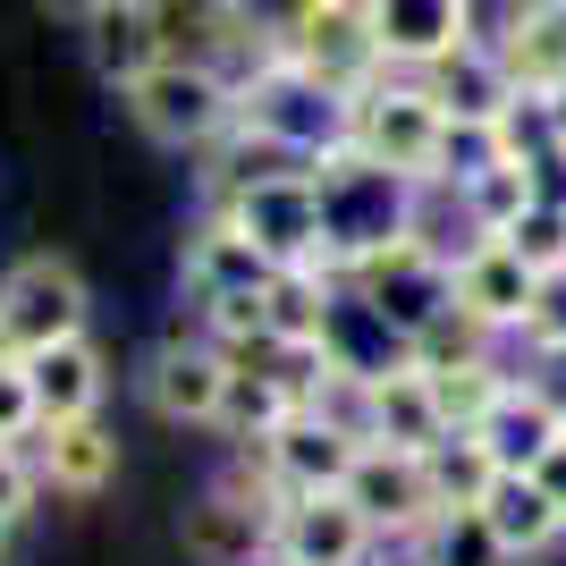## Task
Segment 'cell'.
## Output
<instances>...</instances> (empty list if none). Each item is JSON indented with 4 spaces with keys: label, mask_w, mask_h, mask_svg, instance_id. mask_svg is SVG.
I'll list each match as a JSON object with an SVG mask.
<instances>
[{
    "label": "cell",
    "mask_w": 566,
    "mask_h": 566,
    "mask_svg": "<svg viewBox=\"0 0 566 566\" xmlns=\"http://www.w3.org/2000/svg\"><path fill=\"white\" fill-rule=\"evenodd\" d=\"M85 51H94V69L111 76V85L144 76L153 60H161V34H153V9H144V0H102L94 18H85Z\"/></svg>",
    "instance_id": "27"
},
{
    "label": "cell",
    "mask_w": 566,
    "mask_h": 566,
    "mask_svg": "<svg viewBox=\"0 0 566 566\" xmlns=\"http://www.w3.org/2000/svg\"><path fill=\"white\" fill-rule=\"evenodd\" d=\"M524 347L533 355H566V271H549L542 287H533V313H524Z\"/></svg>",
    "instance_id": "34"
},
{
    "label": "cell",
    "mask_w": 566,
    "mask_h": 566,
    "mask_svg": "<svg viewBox=\"0 0 566 566\" xmlns=\"http://www.w3.org/2000/svg\"><path fill=\"white\" fill-rule=\"evenodd\" d=\"M144 9H153L161 51H187V60H229V43L245 34V9H254V0H144Z\"/></svg>",
    "instance_id": "26"
},
{
    "label": "cell",
    "mask_w": 566,
    "mask_h": 566,
    "mask_svg": "<svg viewBox=\"0 0 566 566\" xmlns=\"http://www.w3.org/2000/svg\"><path fill=\"white\" fill-rule=\"evenodd\" d=\"M373 549L380 533L347 491H296L271 516V566H364Z\"/></svg>",
    "instance_id": "8"
},
{
    "label": "cell",
    "mask_w": 566,
    "mask_h": 566,
    "mask_svg": "<svg viewBox=\"0 0 566 566\" xmlns=\"http://www.w3.org/2000/svg\"><path fill=\"white\" fill-rule=\"evenodd\" d=\"M118 94H127V118H136L153 144H169V153H203L237 118V76L220 69V60H187V51H161V60L144 76H127Z\"/></svg>",
    "instance_id": "3"
},
{
    "label": "cell",
    "mask_w": 566,
    "mask_h": 566,
    "mask_svg": "<svg viewBox=\"0 0 566 566\" xmlns=\"http://www.w3.org/2000/svg\"><path fill=\"white\" fill-rule=\"evenodd\" d=\"M43 431V398H34V373L25 355H0V449H25Z\"/></svg>",
    "instance_id": "33"
},
{
    "label": "cell",
    "mask_w": 566,
    "mask_h": 566,
    "mask_svg": "<svg viewBox=\"0 0 566 566\" xmlns=\"http://www.w3.org/2000/svg\"><path fill=\"white\" fill-rule=\"evenodd\" d=\"M440 136H449V111L431 102V85L415 69H380L364 94H355V153H373L380 169L398 178H440Z\"/></svg>",
    "instance_id": "5"
},
{
    "label": "cell",
    "mask_w": 566,
    "mask_h": 566,
    "mask_svg": "<svg viewBox=\"0 0 566 566\" xmlns=\"http://www.w3.org/2000/svg\"><path fill=\"white\" fill-rule=\"evenodd\" d=\"M331 280L347 287L355 305H373L380 322L406 338V347H415L431 322H449V313H457V262L440 254V245H423L415 229H398L389 245H373V254L338 262Z\"/></svg>",
    "instance_id": "2"
},
{
    "label": "cell",
    "mask_w": 566,
    "mask_h": 566,
    "mask_svg": "<svg viewBox=\"0 0 566 566\" xmlns=\"http://www.w3.org/2000/svg\"><path fill=\"white\" fill-rule=\"evenodd\" d=\"M373 43L389 69L423 76L431 60H449L457 43H473V0H373Z\"/></svg>",
    "instance_id": "16"
},
{
    "label": "cell",
    "mask_w": 566,
    "mask_h": 566,
    "mask_svg": "<svg viewBox=\"0 0 566 566\" xmlns=\"http://www.w3.org/2000/svg\"><path fill=\"white\" fill-rule=\"evenodd\" d=\"M51 9H60V18H76V25H85V18H94V9H102V0H51Z\"/></svg>",
    "instance_id": "38"
},
{
    "label": "cell",
    "mask_w": 566,
    "mask_h": 566,
    "mask_svg": "<svg viewBox=\"0 0 566 566\" xmlns=\"http://www.w3.org/2000/svg\"><path fill=\"white\" fill-rule=\"evenodd\" d=\"M473 440L491 449L499 473H533V465H542V457L566 440V406L549 398L542 380H507V398H499L491 415L473 423Z\"/></svg>",
    "instance_id": "17"
},
{
    "label": "cell",
    "mask_w": 566,
    "mask_h": 566,
    "mask_svg": "<svg viewBox=\"0 0 566 566\" xmlns=\"http://www.w3.org/2000/svg\"><path fill=\"white\" fill-rule=\"evenodd\" d=\"M280 262L262 254L254 237L237 229L229 212L212 203V220L187 237V262H178V280H187V305H220V296H254L262 280H271Z\"/></svg>",
    "instance_id": "15"
},
{
    "label": "cell",
    "mask_w": 566,
    "mask_h": 566,
    "mask_svg": "<svg viewBox=\"0 0 566 566\" xmlns=\"http://www.w3.org/2000/svg\"><path fill=\"white\" fill-rule=\"evenodd\" d=\"M423 85H431V102L449 118H465V127H491L507 102H516V76H507V60H499V43H457L449 60H431L423 69Z\"/></svg>",
    "instance_id": "20"
},
{
    "label": "cell",
    "mask_w": 566,
    "mask_h": 566,
    "mask_svg": "<svg viewBox=\"0 0 566 566\" xmlns=\"http://www.w3.org/2000/svg\"><path fill=\"white\" fill-rule=\"evenodd\" d=\"M262 457H271V473H280V491H347L355 457H364V431L355 423H331V415H313V406H296L271 440H262Z\"/></svg>",
    "instance_id": "13"
},
{
    "label": "cell",
    "mask_w": 566,
    "mask_h": 566,
    "mask_svg": "<svg viewBox=\"0 0 566 566\" xmlns=\"http://www.w3.org/2000/svg\"><path fill=\"white\" fill-rule=\"evenodd\" d=\"M533 287H542V271H524V254L507 245V237H482V245L457 254V313H465L473 331H491V338L524 331Z\"/></svg>",
    "instance_id": "12"
},
{
    "label": "cell",
    "mask_w": 566,
    "mask_h": 566,
    "mask_svg": "<svg viewBox=\"0 0 566 566\" xmlns=\"http://www.w3.org/2000/svg\"><path fill=\"white\" fill-rule=\"evenodd\" d=\"M499 60H507V76L533 85V94L566 85V0H516L507 25H499Z\"/></svg>",
    "instance_id": "23"
},
{
    "label": "cell",
    "mask_w": 566,
    "mask_h": 566,
    "mask_svg": "<svg viewBox=\"0 0 566 566\" xmlns=\"http://www.w3.org/2000/svg\"><path fill=\"white\" fill-rule=\"evenodd\" d=\"M406 558H415V566H516V549L491 533L482 507H440V516L406 542Z\"/></svg>",
    "instance_id": "28"
},
{
    "label": "cell",
    "mask_w": 566,
    "mask_h": 566,
    "mask_svg": "<svg viewBox=\"0 0 566 566\" xmlns=\"http://www.w3.org/2000/svg\"><path fill=\"white\" fill-rule=\"evenodd\" d=\"M178 533H187V558L195 566H271V507L220 491V482L187 507Z\"/></svg>",
    "instance_id": "18"
},
{
    "label": "cell",
    "mask_w": 566,
    "mask_h": 566,
    "mask_svg": "<svg viewBox=\"0 0 566 566\" xmlns=\"http://www.w3.org/2000/svg\"><path fill=\"white\" fill-rule=\"evenodd\" d=\"M85 271L69 254H25L9 262V280H0V355H43L51 338H76L85 331Z\"/></svg>",
    "instance_id": "7"
},
{
    "label": "cell",
    "mask_w": 566,
    "mask_h": 566,
    "mask_svg": "<svg viewBox=\"0 0 566 566\" xmlns=\"http://www.w3.org/2000/svg\"><path fill=\"white\" fill-rule=\"evenodd\" d=\"M347 499L373 516L380 542H415V533L440 516L423 457H415V449H389V440H364V457H355V473H347Z\"/></svg>",
    "instance_id": "11"
},
{
    "label": "cell",
    "mask_w": 566,
    "mask_h": 566,
    "mask_svg": "<svg viewBox=\"0 0 566 566\" xmlns=\"http://www.w3.org/2000/svg\"><path fill=\"white\" fill-rule=\"evenodd\" d=\"M25 373H34V398H43V423H76V415H94L111 373H102V347L85 331L76 338H51L43 355H25Z\"/></svg>",
    "instance_id": "22"
},
{
    "label": "cell",
    "mask_w": 566,
    "mask_h": 566,
    "mask_svg": "<svg viewBox=\"0 0 566 566\" xmlns=\"http://www.w3.org/2000/svg\"><path fill=\"white\" fill-rule=\"evenodd\" d=\"M423 373H431V389H440V415H449L457 431H473V423H482V415H491L499 398H507V380H516V373H507V364H499L491 347L449 355V364H423Z\"/></svg>",
    "instance_id": "30"
},
{
    "label": "cell",
    "mask_w": 566,
    "mask_h": 566,
    "mask_svg": "<svg viewBox=\"0 0 566 566\" xmlns=\"http://www.w3.org/2000/svg\"><path fill=\"white\" fill-rule=\"evenodd\" d=\"M482 516H491V533H499V542L516 549V566L566 542V507L542 491V482H533V473H499L491 491H482Z\"/></svg>",
    "instance_id": "25"
},
{
    "label": "cell",
    "mask_w": 566,
    "mask_h": 566,
    "mask_svg": "<svg viewBox=\"0 0 566 566\" xmlns=\"http://www.w3.org/2000/svg\"><path fill=\"white\" fill-rule=\"evenodd\" d=\"M229 364H237V373H229V398H220V423L212 431L229 440V449H262V440L296 415V389H287L262 355H229Z\"/></svg>",
    "instance_id": "24"
},
{
    "label": "cell",
    "mask_w": 566,
    "mask_h": 566,
    "mask_svg": "<svg viewBox=\"0 0 566 566\" xmlns=\"http://www.w3.org/2000/svg\"><path fill=\"white\" fill-rule=\"evenodd\" d=\"M220 212L254 237L271 262H322L331 254V220H322V178L313 169H254L245 187L220 195Z\"/></svg>",
    "instance_id": "6"
},
{
    "label": "cell",
    "mask_w": 566,
    "mask_h": 566,
    "mask_svg": "<svg viewBox=\"0 0 566 566\" xmlns=\"http://www.w3.org/2000/svg\"><path fill=\"white\" fill-rule=\"evenodd\" d=\"M229 347H212V338H169V347H153V364H144V406L161 415V423H187V431H212L220 423V398H229Z\"/></svg>",
    "instance_id": "10"
},
{
    "label": "cell",
    "mask_w": 566,
    "mask_h": 566,
    "mask_svg": "<svg viewBox=\"0 0 566 566\" xmlns=\"http://www.w3.org/2000/svg\"><path fill=\"white\" fill-rule=\"evenodd\" d=\"M449 415H440V389H431V373L406 355V364H389V373H364V440H389V449H440L449 440Z\"/></svg>",
    "instance_id": "14"
},
{
    "label": "cell",
    "mask_w": 566,
    "mask_h": 566,
    "mask_svg": "<svg viewBox=\"0 0 566 566\" xmlns=\"http://www.w3.org/2000/svg\"><path fill=\"white\" fill-rule=\"evenodd\" d=\"M507 245L524 254V271H566V195H533L516 212V229H507Z\"/></svg>",
    "instance_id": "32"
},
{
    "label": "cell",
    "mask_w": 566,
    "mask_h": 566,
    "mask_svg": "<svg viewBox=\"0 0 566 566\" xmlns=\"http://www.w3.org/2000/svg\"><path fill=\"white\" fill-rule=\"evenodd\" d=\"M423 473H431V499H440V507H482V491L499 482L491 449H482L473 431H449L440 449H423Z\"/></svg>",
    "instance_id": "31"
},
{
    "label": "cell",
    "mask_w": 566,
    "mask_h": 566,
    "mask_svg": "<svg viewBox=\"0 0 566 566\" xmlns=\"http://www.w3.org/2000/svg\"><path fill=\"white\" fill-rule=\"evenodd\" d=\"M237 127L262 144V153H287V161H322L338 144H355V94L313 76L305 60H280V69L237 76Z\"/></svg>",
    "instance_id": "1"
},
{
    "label": "cell",
    "mask_w": 566,
    "mask_h": 566,
    "mask_svg": "<svg viewBox=\"0 0 566 566\" xmlns=\"http://www.w3.org/2000/svg\"><path fill=\"white\" fill-rule=\"evenodd\" d=\"M287 43H296V60H305L313 76H331L347 94H364V85L389 69L380 43H373V0H296V9H287Z\"/></svg>",
    "instance_id": "9"
},
{
    "label": "cell",
    "mask_w": 566,
    "mask_h": 566,
    "mask_svg": "<svg viewBox=\"0 0 566 566\" xmlns=\"http://www.w3.org/2000/svg\"><path fill=\"white\" fill-rule=\"evenodd\" d=\"M533 482H542V491H549V499L566 507V440H558V449L542 457V465H533Z\"/></svg>",
    "instance_id": "36"
},
{
    "label": "cell",
    "mask_w": 566,
    "mask_h": 566,
    "mask_svg": "<svg viewBox=\"0 0 566 566\" xmlns=\"http://www.w3.org/2000/svg\"><path fill=\"white\" fill-rule=\"evenodd\" d=\"M542 111H549V153H566V85H549Z\"/></svg>",
    "instance_id": "37"
},
{
    "label": "cell",
    "mask_w": 566,
    "mask_h": 566,
    "mask_svg": "<svg viewBox=\"0 0 566 566\" xmlns=\"http://www.w3.org/2000/svg\"><path fill=\"white\" fill-rule=\"evenodd\" d=\"M533 195H542V169H524V161H482L473 178H457V203H465L473 237H507Z\"/></svg>",
    "instance_id": "29"
},
{
    "label": "cell",
    "mask_w": 566,
    "mask_h": 566,
    "mask_svg": "<svg viewBox=\"0 0 566 566\" xmlns=\"http://www.w3.org/2000/svg\"><path fill=\"white\" fill-rule=\"evenodd\" d=\"M34 491H43V465H34L25 449H0V533L34 507Z\"/></svg>",
    "instance_id": "35"
},
{
    "label": "cell",
    "mask_w": 566,
    "mask_h": 566,
    "mask_svg": "<svg viewBox=\"0 0 566 566\" xmlns=\"http://www.w3.org/2000/svg\"><path fill=\"white\" fill-rule=\"evenodd\" d=\"M34 465H43L51 491H69V499H94L118 482V440L94 423V415H76V423H43L34 431Z\"/></svg>",
    "instance_id": "21"
},
{
    "label": "cell",
    "mask_w": 566,
    "mask_h": 566,
    "mask_svg": "<svg viewBox=\"0 0 566 566\" xmlns=\"http://www.w3.org/2000/svg\"><path fill=\"white\" fill-rule=\"evenodd\" d=\"M305 169L322 178V220H331V254H322V271H338V262L389 245V237L406 229V212H415V178L380 169L373 153H355V144H338V153H322V161H305Z\"/></svg>",
    "instance_id": "4"
},
{
    "label": "cell",
    "mask_w": 566,
    "mask_h": 566,
    "mask_svg": "<svg viewBox=\"0 0 566 566\" xmlns=\"http://www.w3.org/2000/svg\"><path fill=\"white\" fill-rule=\"evenodd\" d=\"M331 313H338V280L322 262H280L262 280V338L271 347H331Z\"/></svg>",
    "instance_id": "19"
}]
</instances>
